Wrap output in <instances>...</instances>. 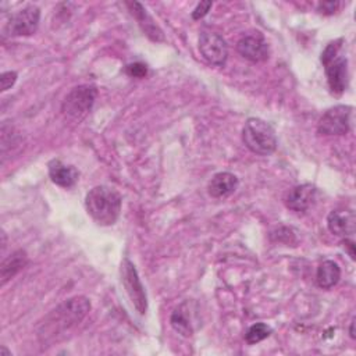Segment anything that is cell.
<instances>
[{
    "label": "cell",
    "mask_w": 356,
    "mask_h": 356,
    "mask_svg": "<svg viewBox=\"0 0 356 356\" xmlns=\"http://www.w3.org/2000/svg\"><path fill=\"white\" fill-rule=\"evenodd\" d=\"M90 302L86 296H74L49 312L38 325V339L43 346L58 342L86 317Z\"/></svg>",
    "instance_id": "cell-1"
},
{
    "label": "cell",
    "mask_w": 356,
    "mask_h": 356,
    "mask_svg": "<svg viewBox=\"0 0 356 356\" xmlns=\"http://www.w3.org/2000/svg\"><path fill=\"white\" fill-rule=\"evenodd\" d=\"M121 204V195L104 185L92 188L85 197L86 211L99 225H113L120 217Z\"/></svg>",
    "instance_id": "cell-2"
},
{
    "label": "cell",
    "mask_w": 356,
    "mask_h": 356,
    "mask_svg": "<svg viewBox=\"0 0 356 356\" xmlns=\"http://www.w3.org/2000/svg\"><path fill=\"white\" fill-rule=\"evenodd\" d=\"M242 142L256 154L268 156L277 149V135L274 128L264 120L250 117L242 128Z\"/></svg>",
    "instance_id": "cell-3"
},
{
    "label": "cell",
    "mask_w": 356,
    "mask_h": 356,
    "mask_svg": "<svg viewBox=\"0 0 356 356\" xmlns=\"http://www.w3.org/2000/svg\"><path fill=\"white\" fill-rule=\"evenodd\" d=\"M342 39L327 44L321 53V63L325 68L327 82L334 95H342L348 86V60L339 54Z\"/></svg>",
    "instance_id": "cell-4"
},
{
    "label": "cell",
    "mask_w": 356,
    "mask_h": 356,
    "mask_svg": "<svg viewBox=\"0 0 356 356\" xmlns=\"http://www.w3.org/2000/svg\"><path fill=\"white\" fill-rule=\"evenodd\" d=\"M97 89L93 85H79L70 90L61 104V111L71 120H82L92 110Z\"/></svg>",
    "instance_id": "cell-5"
},
{
    "label": "cell",
    "mask_w": 356,
    "mask_h": 356,
    "mask_svg": "<svg viewBox=\"0 0 356 356\" xmlns=\"http://www.w3.org/2000/svg\"><path fill=\"white\" fill-rule=\"evenodd\" d=\"M121 282L125 288L128 298L139 314H145L147 310V296L145 286L142 285L138 271L129 259H124L120 267Z\"/></svg>",
    "instance_id": "cell-6"
},
{
    "label": "cell",
    "mask_w": 356,
    "mask_h": 356,
    "mask_svg": "<svg viewBox=\"0 0 356 356\" xmlns=\"http://www.w3.org/2000/svg\"><path fill=\"white\" fill-rule=\"evenodd\" d=\"M352 107L338 104L328 108L318 120L317 129L323 135H345L350 129Z\"/></svg>",
    "instance_id": "cell-7"
},
{
    "label": "cell",
    "mask_w": 356,
    "mask_h": 356,
    "mask_svg": "<svg viewBox=\"0 0 356 356\" xmlns=\"http://www.w3.org/2000/svg\"><path fill=\"white\" fill-rule=\"evenodd\" d=\"M40 21L39 7L29 4L14 13L4 26V32L10 36H31L38 31Z\"/></svg>",
    "instance_id": "cell-8"
},
{
    "label": "cell",
    "mask_w": 356,
    "mask_h": 356,
    "mask_svg": "<svg viewBox=\"0 0 356 356\" xmlns=\"http://www.w3.org/2000/svg\"><path fill=\"white\" fill-rule=\"evenodd\" d=\"M199 50L203 58L216 67H222L228 58V46L221 35L203 31L199 36Z\"/></svg>",
    "instance_id": "cell-9"
},
{
    "label": "cell",
    "mask_w": 356,
    "mask_h": 356,
    "mask_svg": "<svg viewBox=\"0 0 356 356\" xmlns=\"http://www.w3.org/2000/svg\"><path fill=\"white\" fill-rule=\"evenodd\" d=\"M236 51L252 63H261L268 58V44L261 35H246L236 43Z\"/></svg>",
    "instance_id": "cell-10"
},
{
    "label": "cell",
    "mask_w": 356,
    "mask_h": 356,
    "mask_svg": "<svg viewBox=\"0 0 356 356\" xmlns=\"http://www.w3.org/2000/svg\"><path fill=\"white\" fill-rule=\"evenodd\" d=\"M316 196V186L312 184L296 185L288 191L285 196V204L289 210L300 213L306 211L313 203Z\"/></svg>",
    "instance_id": "cell-11"
},
{
    "label": "cell",
    "mask_w": 356,
    "mask_h": 356,
    "mask_svg": "<svg viewBox=\"0 0 356 356\" xmlns=\"http://www.w3.org/2000/svg\"><path fill=\"white\" fill-rule=\"evenodd\" d=\"M327 227L337 236L353 235L356 229L355 213L352 210H332L327 217Z\"/></svg>",
    "instance_id": "cell-12"
},
{
    "label": "cell",
    "mask_w": 356,
    "mask_h": 356,
    "mask_svg": "<svg viewBox=\"0 0 356 356\" xmlns=\"http://www.w3.org/2000/svg\"><path fill=\"white\" fill-rule=\"evenodd\" d=\"M238 177L232 172L222 171L213 175L207 185V192L214 199H224L231 196L238 188Z\"/></svg>",
    "instance_id": "cell-13"
},
{
    "label": "cell",
    "mask_w": 356,
    "mask_h": 356,
    "mask_svg": "<svg viewBox=\"0 0 356 356\" xmlns=\"http://www.w3.org/2000/svg\"><path fill=\"white\" fill-rule=\"evenodd\" d=\"M49 177L50 179L61 186V188H72L78 179H79V172L74 165L64 164L61 160L54 159L49 163Z\"/></svg>",
    "instance_id": "cell-14"
},
{
    "label": "cell",
    "mask_w": 356,
    "mask_h": 356,
    "mask_svg": "<svg viewBox=\"0 0 356 356\" xmlns=\"http://www.w3.org/2000/svg\"><path fill=\"white\" fill-rule=\"evenodd\" d=\"M171 327L184 337H191L193 334V313L191 312L189 302L181 303L172 312L170 317Z\"/></svg>",
    "instance_id": "cell-15"
},
{
    "label": "cell",
    "mask_w": 356,
    "mask_h": 356,
    "mask_svg": "<svg viewBox=\"0 0 356 356\" xmlns=\"http://www.w3.org/2000/svg\"><path fill=\"white\" fill-rule=\"evenodd\" d=\"M127 7L129 8L131 14L138 19L139 25L142 26V29L145 31V33L152 38L153 40H160L163 39V32L159 29V26L154 24V21L152 19V17L146 13L145 7L138 3V1H128Z\"/></svg>",
    "instance_id": "cell-16"
},
{
    "label": "cell",
    "mask_w": 356,
    "mask_h": 356,
    "mask_svg": "<svg viewBox=\"0 0 356 356\" xmlns=\"http://www.w3.org/2000/svg\"><path fill=\"white\" fill-rule=\"evenodd\" d=\"M28 261L26 253L24 250H15L10 256H7L0 266V278L1 285H4L8 280H11L17 273H19Z\"/></svg>",
    "instance_id": "cell-17"
},
{
    "label": "cell",
    "mask_w": 356,
    "mask_h": 356,
    "mask_svg": "<svg viewBox=\"0 0 356 356\" xmlns=\"http://www.w3.org/2000/svg\"><path fill=\"white\" fill-rule=\"evenodd\" d=\"M341 278V268L337 261L334 260H324L316 274V280L320 288L323 289H330L338 284Z\"/></svg>",
    "instance_id": "cell-18"
},
{
    "label": "cell",
    "mask_w": 356,
    "mask_h": 356,
    "mask_svg": "<svg viewBox=\"0 0 356 356\" xmlns=\"http://www.w3.org/2000/svg\"><path fill=\"white\" fill-rule=\"evenodd\" d=\"M271 328L264 324V323H256L253 325H250L245 334V341L249 343V345H254V343H259L261 342L263 339L268 338L270 334H271Z\"/></svg>",
    "instance_id": "cell-19"
},
{
    "label": "cell",
    "mask_w": 356,
    "mask_h": 356,
    "mask_svg": "<svg viewBox=\"0 0 356 356\" xmlns=\"http://www.w3.org/2000/svg\"><path fill=\"white\" fill-rule=\"evenodd\" d=\"M125 71L129 76L134 78H143L147 74V68L143 63H131L125 67Z\"/></svg>",
    "instance_id": "cell-20"
},
{
    "label": "cell",
    "mask_w": 356,
    "mask_h": 356,
    "mask_svg": "<svg viewBox=\"0 0 356 356\" xmlns=\"http://www.w3.org/2000/svg\"><path fill=\"white\" fill-rule=\"evenodd\" d=\"M17 72L15 71H6L0 75V88L3 92H6L7 89H10L15 81H17Z\"/></svg>",
    "instance_id": "cell-21"
},
{
    "label": "cell",
    "mask_w": 356,
    "mask_h": 356,
    "mask_svg": "<svg viewBox=\"0 0 356 356\" xmlns=\"http://www.w3.org/2000/svg\"><path fill=\"white\" fill-rule=\"evenodd\" d=\"M211 6H213L211 1H200V3L195 7V10L192 11V18H193V19H200V18H203V17L209 13V10H210Z\"/></svg>",
    "instance_id": "cell-22"
},
{
    "label": "cell",
    "mask_w": 356,
    "mask_h": 356,
    "mask_svg": "<svg viewBox=\"0 0 356 356\" xmlns=\"http://www.w3.org/2000/svg\"><path fill=\"white\" fill-rule=\"evenodd\" d=\"M339 3L338 1H321L318 3L317 8L321 14H325V15H330V14H334L338 8Z\"/></svg>",
    "instance_id": "cell-23"
},
{
    "label": "cell",
    "mask_w": 356,
    "mask_h": 356,
    "mask_svg": "<svg viewBox=\"0 0 356 356\" xmlns=\"http://www.w3.org/2000/svg\"><path fill=\"white\" fill-rule=\"evenodd\" d=\"M343 246L348 249L350 259H352V260H355V242H353L352 239L345 238V241H343Z\"/></svg>",
    "instance_id": "cell-24"
},
{
    "label": "cell",
    "mask_w": 356,
    "mask_h": 356,
    "mask_svg": "<svg viewBox=\"0 0 356 356\" xmlns=\"http://www.w3.org/2000/svg\"><path fill=\"white\" fill-rule=\"evenodd\" d=\"M355 321H356V318L353 317V318H352V321H350V327H349V335H350V338H352V339H355V338H356V334H355Z\"/></svg>",
    "instance_id": "cell-25"
},
{
    "label": "cell",
    "mask_w": 356,
    "mask_h": 356,
    "mask_svg": "<svg viewBox=\"0 0 356 356\" xmlns=\"http://www.w3.org/2000/svg\"><path fill=\"white\" fill-rule=\"evenodd\" d=\"M3 355H7V356H10L11 355V352H8L4 346H1V349H0V356H3Z\"/></svg>",
    "instance_id": "cell-26"
}]
</instances>
